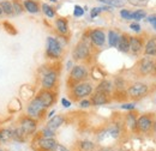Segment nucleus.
<instances>
[{"label": "nucleus", "instance_id": "1", "mask_svg": "<svg viewBox=\"0 0 156 151\" xmlns=\"http://www.w3.org/2000/svg\"><path fill=\"white\" fill-rule=\"evenodd\" d=\"M94 93V86L90 82H80L70 89V95L73 101H80Z\"/></svg>", "mask_w": 156, "mask_h": 151}, {"label": "nucleus", "instance_id": "2", "mask_svg": "<svg viewBox=\"0 0 156 151\" xmlns=\"http://www.w3.org/2000/svg\"><path fill=\"white\" fill-rule=\"evenodd\" d=\"M89 77V71L84 65H76L71 68L70 76L67 79V85L71 89L72 86H75L76 84L80 82H85Z\"/></svg>", "mask_w": 156, "mask_h": 151}, {"label": "nucleus", "instance_id": "3", "mask_svg": "<svg viewBox=\"0 0 156 151\" xmlns=\"http://www.w3.org/2000/svg\"><path fill=\"white\" fill-rule=\"evenodd\" d=\"M37 125H39V121L36 119H33V118L28 116V115L20 116L18 119V124H17V126H20V130L27 135V138H29V137H31L36 133Z\"/></svg>", "mask_w": 156, "mask_h": 151}, {"label": "nucleus", "instance_id": "4", "mask_svg": "<svg viewBox=\"0 0 156 151\" xmlns=\"http://www.w3.org/2000/svg\"><path fill=\"white\" fill-rule=\"evenodd\" d=\"M46 111H47V108L42 106V103L36 97H34L27 106V115L33 118V119H36L37 121L42 120L44 118Z\"/></svg>", "mask_w": 156, "mask_h": 151}, {"label": "nucleus", "instance_id": "5", "mask_svg": "<svg viewBox=\"0 0 156 151\" xmlns=\"http://www.w3.org/2000/svg\"><path fill=\"white\" fill-rule=\"evenodd\" d=\"M90 54H91V46L87 40H80L72 52V58L76 61H85L88 58H90Z\"/></svg>", "mask_w": 156, "mask_h": 151}, {"label": "nucleus", "instance_id": "6", "mask_svg": "<svg viewBox=\"0 0 156 151\" xmlns=\"http://www.w3.org/2000/svg\"><path fill=\"white\" fill-rule=\"evenodd\" d=\"M62 54V46L58 38L49 37L47 38V46H46V55L49 59H59Z\"/></svg>", "mask_w": 156, "mask_h": 151}, {"label": "nucleus", "instance_id": "7", "mask_svg": "<svg viewBox=\"0 0 156 151\" xmlns=\"http://www.w3.org/2000/svg\"><path fill=\"white\" fill-rule=\"evenodd\" d=\"M148 93H149L148 85L144 83H140V82H136V83L131 84L126 90V95L132 100H140L144 96H147Z\"/></svg>", "mask_w": 156, "mask_h": 151}, {"label": "nucleus", "instance_id": "8", "mask_svg": "<svg viewBox=\"0 0 156 151\" xmlns=\"http://www.w3.org/2000/svg\"><path fill=\"white\" fill-rule=\"evenodd\" d=\"M59 72L54 68H51L48 71H46L42 79H41V86L42 89H47V90H54L57 84H58Z\"/></svg>", "mask_w": 156, "mask_h": 151}, {"label": "nucleus", "instance_id": "9", "mask_svg": "<svg viewBox=\"0 0 156 151\" xmlns=\"http://www.w3.org/2000/svg\"><path fill=\"white\" fill-rule=\"evenodd\" d=\"M137 72L140 76H149L156 75L155 61L151 58H143L142 60L138 61L136 66Z\"/></svg>", "mask_w": 156, "mask_h": 151}, {"label": "nucleus", "instance_id": "10", "mask_svg": "<svg viewBox=\"0 0 156 151\" xmlns=\"http://www.w3.org/2000/svg\"><path fill=\"white\" fill-rule=\"evenodd\" d=\"M35 97L39 100L41 103H42V106H43V107H46V108L48 109L49 107H52V106L55 103L57 94H55V91H53V90L41 89Z\"/></svg>", "mask_w": 156, "mask_h": 151}, {"label": "nucleus", "instance_id": "11", "mask_svg": "<svg viewBox=\"0 0 156 151\" xmlns=\"http://www.w3.org/2000/svg\"><path fill=\"white\" fill-rule=\"evenodd\" d=\"M88 40L95 47H103L106 42V34L101 29H93L88 33Z\"/></svg>", "mask_w": 156, "mask_h": 151}, {"label": "nucleus", "instance_id": "12", "mask_svg": "<svg viewBox=\"0 0 156 151\" xmlns=\"http://www.w3.org/2000/svg\"><path fill=\"white\" fill-rule=\"evenodd\" d=\"M57 143L58 142L54 138H47V137H42L39 134L35 143L33 144H35L40 151H52L53 148L57 145Z\"/></svg>", "mask_w": 156, "mask_h": 151}, {"label": "nucleus", "instance_id": "13", "mask_svg": "<svg viewBox=\"0 0 156 151\" xmlns=\"http://www.w3.org/2000/svg\"><path fill=\"white\" fill-rule=\"evenodd\" d=\"M153 124H154V120H153L151 115H149V114L140 115L137 119V131L142 133L149 132L153 128Z\"/></svg>", "mask_w": 156, "mask_h": 151}, {"label": "nucleus", "instance_id": "14", "mask_svg": "<svg viewBox=\"0 0 156 151\" xmlns=\"http://www.w3.org/2000/svg\"><path fill=\"white\" fill-rule=\"evenodd\" d=\"M112 101V96L109 94H105L101 91H95L90 95L91 106H105Z\"/></svg>", "mask_w": 156, "mask_h": 151}, {"label": "nucleus", "instance_id": "15", "mask_svg": "<svg viewBox=\"0 0 156 151\" xmlns=\"http://www.w3.org/2000/svg\"><path fill=\"white\" fill-rule=\"evenodd\" d=\"M144 48V38L140 36H130V52L138 55Z\"/></svg>", "mask_w": 156, "mask_h": 151}, {"label": "nucleus", "instance_id": "16", "mask_svg": "<svg viewBox=\"0 0 156 151\" xmlns=\"http://www.w3.org/2000/svg\"><path fill=\"white\" fill-rule=\"evenodd\" d=\"M23 6H24V11L33 13V15L39 13L41 11V5L36 0H23Z\"/></svg>", "mask_w": 156, "mask_h": 151}, {"label": "nucleus", "instance_id": "17", "mask_svg": "<svg viewBox=\"0 0 156 151\" xmlns=\"http://www.w3.org/2000/svg\"><path fill=\"white\" fill-rule=\"evenodd\" d=\"M117 47L121 53H129L130 52V35L121 34L119 37V41H118Z\"/></svg>", "mask_w": 156, "mask_h": 151}, {"label": "nucleus", "instance_id": "18", "mask_svg": "<svg viewBox=\"0 0 156 151\" xmlns=\"http://www.w3.org/2000/svg\"><path fill=\"white\" fill-rule=\"evenodd\" d=\"M113 89H114L113 83L111 80H108V79H103V80H101L98 83V85L95 88V91H101V93H105V94L112 95Z\"/></svg>", "mask_w": 156, "mask_h": 151}, {"label": "nucleus", "instance_id": "19", "mask_svg": "<svg viewBox=\"0 0 156 151\" xmlns=\"http://www.w3.org/2000/svg\"><path fill=\"white\" fill-rule=\"evenodd\" d=\"M54 24H55L57 31H58L60 35L65 36V35L69 34V22H67L66 18H61V17H60V18H57Z\"/></svg>", "mask_w": 156, "mask_h": 151}, {"label": "nucleus", "instance_id": "20", "mask_svg": "<svg viewBox=\"0 0 156 151\" xmlns=\"http://www.w3.org/2000/svg\"><path fill=\"white\" fill-rule=\"evenodd\" d=\"M144 55L145 57H155L156 55V37L153 36L148 40L144 46Z\"/></svg>", "mask_w": 156, "mask_h": 151}, {"label": "nucleus", "instance_id": "21", "mask_svg": "<svg viewBox=\"0 0 156 151\" xmlns=\"http://www.w3.org/2000/svg\"><path fill=\"white\" fill-rule=\"evenodd\" d=\"M65 122V118L62 115H55V116H52L51 120L47 122V126L49 130L52 131H57L59 127Z\"/></svg>", "mask_w": 156, "mask_h": 151}, {"label": "nucleus", "instance_id": "22", "mask_svg": "<svg viewBox=\"0 0 156 151\" xmlns=\"http://www.w3.org/2000/svg\"><path fill=\"white\" fill-rule=\"evenodd\" d=\"M28 138L27 135L24 134V132L20 130V126H16L15 128H12V140L17 142V143H23L25 142Z\"/></svg>", "mask_w": 156, "mask_h": 151}, {"label": "nucleus", "instance_id": "23", "mask_svg": "<svg viewBox=\"0 0 156 151\" xmlns=\"http://www.w3.org/2000/svg\"><path fill=\"white\" fill-rule=\"evenodd\" d=\"M12 140V128H0V144H7Z\"/></svg>", "mask_w": 156, "mask_h": 151}, {"label": "nucleus", "instance_id": "24", "mask_svg": "<svg viewBox=\"0 0 156 151\" xmlns=\"http://www.w3.org/2000/svg\"><path fill=\"white\" fill-rule=\"evenodd\" d=\"M0 7H1L4 15H6V16H13L12 2L10 0H1L0 1Z\"/></svg>", "mask_w": 156, "mask_h": 151}, {"label": "nucleus", "instance_id": "25", "mask_svg": "<svg viewBox=\"0 0 156 151\" xmlns=\"http://www.w3.org/2000/svg\"><path fill=\"white\" fill-rule=\"evenodd\" d=\"M125 122L126 125L130 127L131 131H137V118L135 114L129 113L125 118Z\"/></svg>", "mask_w": 156, "mask_h": 151}, {"label": "nucleus", "instance_id": "26", "mask_svg": "<svg viewBox=\"0 0 156 151\" xmlns=\"http://www.w3.org/2000/svg\"><path fill=\"white\" fill-rule=\"evenodd\" d=\"M12 9H13V16H20L24 12V6L22 0H12Z\"/></svg>", "mask_w": 156, "mask_h": 151}, {"label": "nucleus", "instance_id": "27", "mask_svg": "<svg viewBox=\"0 0 156 151\" xmlns=\"http://www.w3.org/2000/svg\"><path fill=\"white\" fill-rule=\"evenodd\" d=\"M119 33L115 31V30H109L108 33V43L111 47H117L118 46V41H119Z\"/></svg>", "mask_w": 156, "mask_h": 151}, {"label": "nucleus", "instance_id": "28", "mask_svg": "<svg viewBox=\"0 0 156 151\" xmlns=\"http://www.w3.org/2000/svg\"><path fill=\"white\" fill-rule=\"evenodd\" d=\"M41 10H42V12H43L48 18L55 17V10H54L51 5H48V4H42V5H41Z\"/></svg>", "mask_w": 156, "mask_h": 151}, {"label": "nucleus", "instance_id": "29", "mask_svg": "<svg viewBox=\"0 0 156 151\" xmlns=\"http://www.w3.org/2000/svg\"><path fill=\"white\" fill-rule=\"evenodd\" d=\"M98 1L111 7H121L125 5V0H98Z\"/></svg>", "mask_w": 156, "mask_h": 151}, {"label": "nucleus", "instance_id": "30", "mask_svg": "<svg viewBox=\"0 0 156 151\" xmlns=\"http://www.w3.org/2000/svg\"><path fill=\"white\" fill-rule=\"evenodd\" d=\"M79 148L82 151H93L95 149V144L89 140H83L79 143Z\"/></svg>", "mask_w": 156, "mask_h": 151}, {"label": "nucleus", "instance_id": "31", "mask_svg": "<svg viewBox=\"0 0 156 151\" xmlns=\"http://www.w3.org/2000/svg\"><path fill=\"white\" fill-rule=\"evenodd\" d=\"M145 16H147V12L144 10H137L135 12H131V17L135 20H140V19L144 18Z\"/></svg>", "mask_w": 156, "mask_h": 151}, {"label": "nucleus", "instance_id": "32", "mask_svg": "<svg viewBox=\"0 0 156 151\" xmlns=\"http://www.w3.org/2000/svg\"><path fill=\"white\" fill-rule=\"evenodd\" d=\"M40 135H42V137H47V138H54L55 131H52V130H49L48 127H44V128L40 132Z\"/></svg>", "mask_w": 156, "mask_h": 151}, {"label": "nucleus", "instance_id": "33", "mask_svg": "<svg viewBox=\"0 0 156 151\" xmlns=\"http://www.w3.org/2000/svg\"><path fill=\"white\" fill-rule=\"evenodd\" d=\"M84 15V9L79 5H76L75 6V10H73V16L75 17H82Z\"/></svg>", "mask_w": 156, "mask_h": 151}, {"label": "nucleus", "instance_id": "34", "mask_svg": "<svg viewBox=\"0 0 156 151\" xmlns=\"http://www.w3.org/2000/svg\"><path fill=\"white\" fill-rule=\"evenodd\" d=\"M120 16H121L124 19H126V20L132 19V17H131V12H130L129 10H121V11H120Z\"/></svg>", "mask_w": 156, "mask_h": 151}, {"label": "nucleus", "instance_id": "35", "mask_svg": "<svg viewBox=\"0 0 156 151\" xmlns=\"http://www.w3.org/2000/svg\"><path fill=\"white\" fill-rule=\"evenodd\" d=\"M90 106H91L90 100H85V98H83V100L79 101V107H80V108H88V107H90Z\"/></svg>", "mask_w": 156, "mask_h": 151}, {"label": "nucleus", "instance_id": "36", "mask_svg": "<svg viewBox=\"0 0 156 151\" xmlns=\"http://www.w3.org/2000/svg\"><path fill=\"white\" fill-rule=\"evenodd\" d=\"M120 107H121V109H126V111H133L135 109V104L133 103H126V104H122Z\"/></svg>", "mask_w": 156, "mask_h": 151}, {"label": "nucleus", "instance_id": "37", "mask_svg": "<svg viewBox=\"0 0 156 151\" xmlns=\"http://www.w3.org/2000/svg\"><path fill=\"white\" fill-rule=\"evenodd\" d=\"M52 151H70L69 149H66L65 146H62L61 144H59V143H57V145L53 148V150Z\"/></svg>", "mask_w": 156, "mask_h": 151}, {"label": "nucleus", "instance_id": "38", "mask_svg": "<svg viewBox=\"0 0 156 151\" xmlns=\"http://www.w3.org/2000/svg\"><path fill=\"white\" fill-rule=\"evenodd\" d=\"M130 28H131L133 31H136V33H139V31H140V25H139L138 23H132V24L130 25Z\"/></svg>", "mask_w": 156, "mask_h": 151}, {"label": "nucleus", "instance_id": "39", "mask_svg": "<svg viewBox=\"0 0 156 151\" xmlns=\"http://www.w3.org/2000/svg\"><path fill=\"white\" fill-rule=\"evenodd\" d=\"M61 104H62L65 108H69V107L71 106V102H70L69 100H66V98H61Z\"/></svg>", "mask_w": 156, "mask_h": 151}, {"label": "nucleus", "instance_id": "40", "mask_svg": "<svg viewBox=\"0 0 156 151\" xmlns=\"http://www.w3.org/2000/svg\"><path fill=\"white\" fill-rule=\"evenodd\" d=\"M149 22H150V23L153 24V26H154V28L156 29V16H155V15H154V16H150V17H149Z\"/></svg>", "mask_w": 156, "mask_h": 151}, {"label": "nucleus", "instance_id": "41", "mask_svg": "<svg viewBox=\"0 0 156 151\" xmlns=\"http://www.w3.org/2000/svg\"><path fill=\"white\" fill-rule=\"evenodd\" d=\"M53 114H54V111H53V112H51V113L48 114L47 116H48V118H52V116H53Z\"/></svg>", "mask_w": 156, "mask_h": 151}, {"label": "nucleus", "instance_id": "42", "mask_svg": "<svg viewBox=\"0 0 156 151\" xmlns=\"http://www.w3.org/2000/svg\"><path fill=\"white\" fill-rule=\"evenodd\" d=\"M153 127H154V131L156 132V120L154 121V124H153Z\"/></svg>", "mask_w": 156, "mask_h": 151}, {"label": "nucleus", "instance_id": "43", "mask_svg": "<svg viewBox=\"0 0 156 151\" xmlns=\"http://www.w3.org/2000/svg\"><path fill=\"white\" fill-rule=\"evenodd\" d=\"M1 15H4V13H2V10H1V7H0V16H1Z\"/></svg>", "mask_w": 156, "mask_h": 151}, {"label": "nucleus", "instance_id": "44", "mask_svg": "<svg viewBox=\"0 0 156 151\" xmlns=\"http://www.w3.org/2000/svg\"><path fill=\"white\" fill-rule=\"evenodd\" d=\"M0 151H4V150H2V149H0Z\"/></svg>", "mask_w": 156, "mask_h": 151}]
</instances>
